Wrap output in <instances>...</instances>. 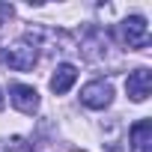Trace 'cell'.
I'll use <instances>...</instances> for the list:
<instances>
[{"mask_svg":"<svg viewBox=\"0 0 152 152\" xmlns=\"http://www.w3.org/2000/svg\"><path fill=\"white\" fill-rule=\"evenodd\" d=\"M131 152H152V122L140 119L131 125Z\"/></svg>","mask_w":152,"mask_h":152,"instance_id":"obj_7","label":"cell"},{"mask_svg":"<svg viewBox=\"0 0 152 152\" xmlns=\"http://www.w3.org/2000/svg\"><path fill=\"white\" fill-rule=\"evenodd\" d=\"M116 33H119V42L125 48H146L149 45V24L143 15H128Z\"/></svg>","mask_w":152,"mask_h":152,"instance_id":"obj_2","label":"cell"},{"mask_svg":"<svg viewBox=\"0 0 152 152\" xmlns=\"http://www.w3.org/2000/svg\"><path fill=\"white\" fill-rule=\"evenodd\" d=\"M0 152H33V146L24 137H9V140H0Z\"/></svg>","mask_w":152,"mask_h":152,"instance_id":"obj_8","label":"cell"},{"mask_svg":"<svg viewBox=\"0 0 152 152\" xmlns=\"http://www.w3.org/2000/svg\"><path fill=\"white\" fill-rule=\"evenodd\" d=\"M81 102L93 110H104L110 102H113V87L107 81H90L84 90H81Z\"/></svg>","mask_w":152,"mask_h":152,"instance_id":"obj_3","label":"cell"},{"mask_svg":"<svg viewBox=\"0 0 152 152\" xmlns=\"http://www.w3.org/2000/svg\"><path fill=\"white\" fill-rule=\"evenodd\" d=\"M125 90H128V99L131 102H146L149 99V93H152V75H149L146 66H140V69H134L128 75Z\"/></svg>","mask_w":152,"mask_h":152,"instance_id":"obj_4","label":"cell"},{"mask_svg":"<svg viewBox=\"0 0 152 152\" xmlns=\"http://www.w3.org/2000/svg\"><path fill=\"white\" fill-rule=\"evenodd\" d=\"M39 60V45L33 36L18 39L15 45H9V51H0V66H9L12 72H30Z\"/></svg>","mask_w":152,"mask_h":152,"instance_id":"obj_1","label":"cell"},{"mask_svg":"<svg viewBox=\"0 0 152 152\" xmlns=\"http://www.w3.org/2000/svg\"><path fill=\"white\" fill-rule=\"evenodd\" d=\"M3 104H6V99H3V90H0V110H3Z\"/></svg>","mask_w":152,"mask_h":152,"instance_id":"obj_10","label":"cell"},{"mask_svg":"<svg viewBox=\"0 0 152 152\" xmlns=\"http://www.w3.org/2000/svg\"><path fill=\"white\" fill-rule=\"evenodd\" d=\"M3 18H12V6H6V3H0V21Z\"/></svg>","mask_w":152,"mask_h":152,"instance_id":"obj_9","label":"cell"},{"mask_svg":"<svg viewBox=\"0 0 152 152\" xmlns=\"http://www.w3.org/2000/svg\"><path fill=\"white\" fill-rule=\"evenodd\" d=\"M9 102L21 113H36L39 110V93L33 87H27V84H12L9 87Z\"/></svg>","mask_w":152,"mask_h":152,"instance_id":"obj_5","label":"cell"},{"mask_svg":"<svg viewBox=\"0 0 152 152\" xmlns=\"http://www.w3.org/2000/svg\"><path fill=\"white\" fill-rule=\"evenodd\" d=\"M78 81V69H75L72 63H60L57 66V72L51 75V90L57 93V96H63V93H69L72 90V84Z\"/></svg>","mask_w":152,"mask_h":152,"instance_id":"obj_6","label":"cell"}]
</instances>
